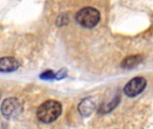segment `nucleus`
I'll return each instance as SVG.
<instances>
[{
  "label": "nucleus",
  "mask_w": 153,
  "mask_h": 129,
  "mask_svg": "<svg viewBox=\"0 0 153 129\" xmlns=\"http://www.w3.org/2000/svg\"><path fill=\"white\" fill-rule=\"evenodd\" d=\"M62 106L54 100H48L43 102L37 110L38 119L45 124H49L56 121L61 115Z\"/></svg>",
  "instance_id": "1"
},
{
  "label": "nucleus",
  "mask_w": 153,
  "mask_h": 129,
  "mask_svg": "<svg viewBox=\"0 0 153 129\" xmlns=\"http://www.w3.org/2000/svg\"><path fill=\"white\" fill-rule=\"evenodd\" d=\"M75 18L80 25L91 29L95 27L99 23L100 20V13L96 8L87 6L79 10L76 13Z\"/></svg>",
  "instance_id": "2"
},
{
  "label": "nucleus",
  "mask_w": 153,
  "mask_h": 129,
  "mask_svg": "<svg viewBox=\"0 0 153 129\" xmlns=\"http://www.w3.org/2000/svg\"><path fill=\"white\" fill-rule=\"evenodd\" d=\"M22 110V106L18 99L8 98L5 99L1 106V112L3 116L8 119H13L21 114Z\"/></svg>",
  "instance_id": "3"
},
{
  "label": "nucleus",
  "mask_w": 153,
  "mask_h": 129,
  "mask_svg": "<svg viewBox=\"0 0 153 129\" xmlns=\"http://www.w3.org/2000/svg\"><path fill=\"white\" fill-rule=\"evenodd\" d=\"M146 85V79H144L143 77H134L126 84L124 88V92L128 97H135L145 90Z\"/></svg>",
  "instance_id": "4"
},
{
  "label": "nucleus",
  "mask_w": 153,
  "mask_h": 129,
  "mask_svg": "<svg viewBox=\"0 0 153 129\" xmlns=\"http://www.w3.org/2000/svg\"><path fill=\"white\" fill-rule=\"evenodd\" d=\"M20 62L13 57H4L0 58V72L9 73L19 68Z\"/></svg>",
  "instance_id": "5"
},
{
  "label": "nucleus",
  "mask_w": 153,
  "mask_h": 129,
  "mask_svg": "<svg viewBox=\"0 0 153 129\" xmlns=\"http://www.w3.org/2000/svg\"><path fill=\"white\" fill-rule=\"evenodd\" d=\"M96 108V101L94 98H87L81 101L78 106L80 113L83 116H90Z\"/></svg>",
  "instance_id": "6"
},
{
  "label": "nucleus",
  "mask_w": 153,
  "mask_h": 129,
  "mask_svg": "<svg viewBox=\"0 0 153 129\" xmlns=\"http://www.w3.org/2000/svg\"><path fill=\"white\" fill-rule=\"evenodd\" d=\"M143 60V57L139 55L136 56H130L127 57L124 61L122 62V67L126 69H131L135 66H137Z\"/></svg>",
  "instance_id": "7"
},
{
  "label": "nucleus",
  "mask_w": 153,
  "mask_h": 129,
  "mask_svg": "<svg viewBox=\"0 0 153 129\" xmlns=\"http://www.w3.org/2000/svg\"><path fill=\"white\" fill-rule=\"evenodd\" d=\"M40 78L43 79V80H51V79L55 78V74L53 73V71L48 70V71L43 72L40 75Z\"/></svg>",
  "instance_id": "8"
},
{
  "label": "nucleus",
  "mask_w": 153,
  "mask_h": 129,
  "mask_svg": "<svg viewBox=\"0 0 153 129\" xmlns=\"http://www.w3.org/2000/svg\"><path fill=\"white\" fill-rule=\"evenodd\" d=\"M66 74H67V70H66L65 68H63V69L59 70V71L55 75V78H56L57 80L63 79L64 77L66 76Z\"/></svg>",
  "instance_id": "9"
}]
</instances>
